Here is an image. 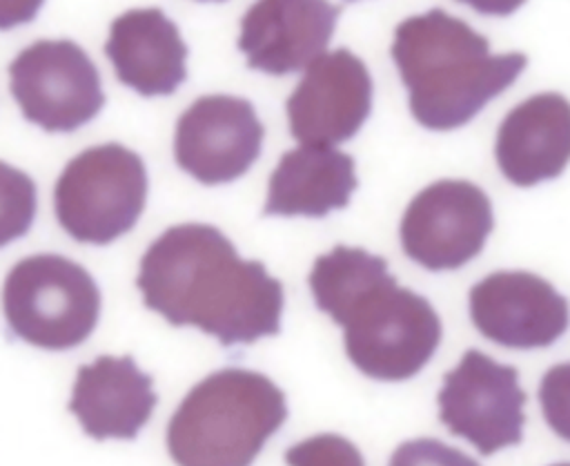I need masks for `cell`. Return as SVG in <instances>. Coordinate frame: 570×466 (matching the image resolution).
Instances as JSON below:
<instances>
[{"instance_id": "cell-16", "label": "cell", "mask_w": 570, "mask_h": 466, "mask_svg": "<svg viewBox=\"0 0 570 466\" xmlns=\"http://www.w3.org/2000/svg\"><path fill=\"white\" fill-rule=\"evenodd\" d=\"M105 54L118 80L140 96H169L187 78V45L156 7L120 13L109 27Z\"/></svg>"}, {"instance_id": "cell-21", "label": "cell", "mask_w": 570, "mask_h": 466, "mask_svg": "<svg viewBox=\"0 0 570 466\" xmlns=\"http://www.w3.org/2000/svg\"><path fill=\"white\" fill-rule=\"evenodd\" d=\"M390 466H481L470 455L432 437L407 439L390 457Z\"/></svg>"}, {"instance_id": "cell-12", "label": "cell", "mask_w": 570, "mask_h": 466, "mask_svg": "<svg viewBox=\"0 0 570 466\" xmlns=\"http://www.w3.org/2000/svg\"><path fill=\"white\" fill-rule=\"evenodd\" d=\"M470 319L490 341L512 348H548L570 328V303L550 281L525 270H499L468 294Z\"/></svg>"}, {"instance_id": "cell-4", "label": "cell", "mask_w": 570, "mask_h": 466, "mask_svg": "<svg viewBox=\"0 0 570 466\" xmlns=\"http://www.w3.org/2000/svg\"><path fill=\"white\" fill-rule=\"evenodd\" d=\"M285 419V392L269 377L223 368L178 404L167 426V450L176 466H252Z\"/></svg>"}, {"instance_id": "cell-7", "label": "cell", "mask_w": 570, "mask_h": 466, "mask_svg": "<svg viewBox=\"0 0 570 466\" xmlns=\"http://www.w3.org/2000/svg\"><path fill=\"white\" fill-rule=\"evenodd\" d=\"M9 89L22 116L45 132H76L105 105L100 74L71 40H36L9 65Z\"/></svg>"}, {"instance_id": "cell-20", "label": "cell", "mask_w": 570, "mask_h": 466, "mask_svg": "<svg viewBox=\"0 0 570 466\" xmlns=\"http://www.w3.org/2000/svg\"><path fill=\"white\" fill-rule=\"evenodd\" d=\"M539 404L550 430L570 441V361L546 370L539 384Z\"/></svg>"}, {"instance_id": "cell-6", "label": "cell", "mask_w": 570, "mask_h": 466, "mask_svg": "<svg viewBox=\"0 0 570 466\" xmlns=\"http://www.w3.org/2000/svg\"><path fill=\"white\" fill-rule=\"evenodd\" d=\"M147 201L142 158L120 145L105 143L73 156L53 187L60 227L78 243L107 245L127 234Z\"/></svg>"}, {"instance_id": "cell-11", "label": "cell", "mask_w": 570, "mask_h": 466, "mask_svg": "<svg viewBox=\"0 0 570 466\" xmlns=\"http://www.w3.org/2000/svg\"><path fill=\"white\" fill-rule=\"evenodd\" d=\"M372 76L365 62L341 47L314 58L287 98L289 134L303 145L350 140L372 111Z\"/></svg>"}, {"instance_id": "cell-17", "label": "cell", "mask_w": 570, "mask_h": 466, "mask_svg": "<svg viewBox=\"0 0 570 466\" xmlns=\"http://www.w3.org/2000/svg\"><path fill=\"white\" fill-rule=\"evenodd\" d=\"M356 187L350 154L330 145H298L285 152L274 167L263 214L321 219L343 210Z\"/></svg>"}, {"instance_id": "cell-13", "label": "cell", "mask_w": 570, "mask_h": 466, "mask_svg": "<svg viewBox=\"0 0 570 466\" xmlns=\"http://www.w3.org/2000/svg\"><path fill=\"white\" fill-rule=\"evenodd\" d=\"M341 11L330 0H256L240 18L238 49L252 69L301 71L325 54Z\"/></svg>"}, {"instance_id": "cell-26", "label": "cell", "mask_w": 570, "mask_h": 466, "mask_svg": "<svg viewBox=\"0 0 570 466\" xmlns=\"http://www.w3.org/2000/svg\"><path fill=\"white\" fill-rule=\"evenodd\" d=\"M347 2H352V0H347Z\"/></svg>"}, {"instance_id": "cell-5", "label": "cell", "mask_w": 570, "mask_h": 466, "mask_svg": "<svg viewBox=\"0 0 570 466\" xmlns=\"http://www.w3.org/2000/svg\"><path fill=\"white\" fill-rule=\"evenodd\" d=\"M2 310L13 337L45 350H69L94 332L100 288L89 270L62 254H31L9 270Z\"/></svg>"}, {"instance_id": "cell-10", "label": "cell", "mask_w": 570, "mask_h": 466, "mask_svg": "<svg viewBox=\"0 0 570 466\" xmlns=\"http://www.w3.org/2000/svg\"><path fill=\"white\" fill-rule=\"evenodd\" d=\"M263 136V123L247 98L200 96L176 123L174 158L203 185L232 183L261 156Z\"/></svg>"}, {"instance_id": "cell-14", "label": "cell", "mask_w": 570, "mask_h": 466, "mask_svg": "<svg viewBox=\"0 0 570 466\" xmlns=\"http://www.w3.org/2000/svg\"><path fill=\"white\" fill-rule=\"evenodd\" d=\"M154 377L131 355H100L76 372L69 412L82 433L102 439H136L156 408Z\"/></svg>"}, {"instance_id": "cell-8", "label": "cell", "mask_w": 570, "mask_h": 466, "mask_svg": "<svg viewBox=\"0 0 570 466\" xmlns=\"http://www.w3.org/2000/svg\"><path fill=\"white\" fill-rule=\"evenodd\" d=\"M436 401L441 424L481 455L523 439L525 392L519 386V370L481 350H465L459 366L443 375Z\"/></svg>"}, {"instance_id": "cell-22", "label": "cell", "mask_w": 570, "mask_h": 466, "mask_svg": "<svg viewBox=\"0 0 570 466\" xmlns=\"http://www.w3.org/2000/svg\"><path fill=\"white\" fill-rule=\"evenodd\" d=\"M45 0H0V29L31 22Z\"/></svg>"}, {"instance_id": "cell-3", "label": "cell", "mask_w": 570, "mask_h": 466, "mask_svg": "<svg viewBox=\"0 0 570 466\" xmlns=\"http://www.w3.org/2000/svg\"><path fill=\"white\" fill-rule=\"evenodd\" d=\"M392 60L414 120L432 132L472 120L528 65L521 51L492 54L485 36L439 7L396 25Z\"/></svg>"}, {"instance_id": "cell-19", "label": "cell", "mask_w": 570, "mask_h": 466, "mask_svg": "<svg viewBox=\"0 0 570 466\" xmlns=\"http://www.w3.org/2000/svg\"><path fill=\"white\" fill-rule=\"evenodd\" d=\"M287 466H365L361 450L345 437L321 433L285 450Z\"/></svg>"}, {"instance_id": "cell-1", "label": "cell", "mask_w": 570, "mask_h": 466, "mask_svg": "<svg viewBox=\"0 0 570 466\" xmlns=\"http://www.w3.org/2000/svg\"><path fill=\"white\" fill-rule=\"evenodd\" d=\"M145 308L171 326H191L220 346H249L281 332L283 283L265 263L240 259L214 225L167 227L145 250L136 276Z\"/></svg>"}, {"instance_id": "cell-25", "label": "cell", "mask_w": 570, "mask_h": 466, "mask_svg": "<svg viewBox=\"0 0 570 466\" xmlns=\"http://www.w3.org/2000/svg\"><path fill=\"white\" fill-rule=\"evenodd\" d=\"M200 2H223V0H200Z\"/></svg>"}, {"instance_id": "cell-23", "label": "cell", "mask_w": 570, "mask_h": 466, "mask_svg": "<svg viewBox=\"0 0 570 466\" xmlns=\"http://www.w3.org/2000/svg\"><path fill=\"white\" fill-rule=\"evenodd\" d=\"M470 4L474 11L483 16H510L514 13L525 0H459Z\"/></svg>"}, {"instance_id": "cell-9", "label": "cell", "mask_w": 570, "mask_h": 466, "mask_svg": "<svg viewBox=\"0 0 570 466\" xmlns=\"http://www.w3.org/2000/svg\"><path fill=\"white\" fill-rule=\"evenodd\" d=\"M494 227L488 194L461 178L423 187L405 207L399 236L403 252L432 272L459 270L485 245Z\"/></svg>"}, {"instance_id": "cell-15", "label": "cell", "mask_w": 570, "mask_h": 466, "mask_svg": "<svg viewBox=\"0 0 570 466\" xmlns=\"http://www.w3.org/2000/svg\"><path fill=\"white\" fill-rule=\"evenodd\" d=\"M494 156L517 187L557 178L570 163V100L557 91L521 100L499 125Z\"/></svg>"}, {"instance_id": "cell-24", "label": "cell", "mask_w": 570, "mask_h": 466, "mask_svg": "<svg viewBox=\"0 0 570 466\" xmlns=\"http://www.w3.org/2000/svg\"><path fill=\"white\" fill-rule=\"evenodd\" d=\"M552 466H570V462H563V464H552Z\"/></svg>"}, {"instance_id": "cell-2", "label": "cell", "mask_w": 570, "mask_h": 466, "mask_svg": "<svg viewBox=\"0 0 570 466\" xmlns=\"http://www.w3.org/2000/svg\"><path fill=\"white\" fill-rule=\"evenodd\" d=\"M309 292L321 312L343 328L347 359L370 379L419 375L441 343L432 303L396 283L387 261L363 247L334 245L316 256Z\"/></svg>"}, {"instance_id": "cell-18", "label": "cell", "mask_w": 570, "mask_h": 466, "mask_svg": "<svg viewBox=\"0 0 570 466\" xmlns=\"http://www.w3.org/2000/svg\"><path fill=\"white\" fill-rule=\"evenodd\" d=\"M36 207L38 196L31 176L0 161V247L29 232Z\"/></svg>"}]
</instances>
